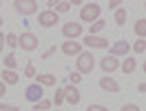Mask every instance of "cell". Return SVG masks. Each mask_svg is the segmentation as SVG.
I'll return each mask as SVG.
<instances>
[{"label": "cell", "mask_w": 146, "mask_h": 111, "mask_svg": "<svg viewBox=\"0 0 146 111\" xmlns=\"http://www.w3.org/2000/svg\"><path fill=\"white\" fill-rule=\"evenodd\" d=\"M55 9H58V11H69V9H71V2H55Z\"/></svg>", "instance_id": "27"}, {"label": "cell", "mask_w": 146, "mask_h": 111, "mask_svg": "<svg viewBox=\"0 0 146 111\" xmlns=\"http://www.w3.org/2000/svg\"><path fill=\"white\" fill-rule=\"evenodd\" d=\"M53 53H55V45L51 47V49H46L44 53H42V60H46V58H51V56H53Z\"/></svg>", "instance_id": "29"}, {"label": "cell", "mask_w": 146, "mask_h": 111, "mask_svg": "<svg viewBox=\"0 0 146 111\" xmlns=\"http://www.w3.org/2000/svg\"><path fill=\"white\" fill-rule=\"evenodd\" d=\"M69 80H71V84H78V82H80V74H78V71L71 74V76H69Z\"/></svg>", "instance_id": "31"}, {"label": "cell", "mask_w": 146, "mask_h": 111, "mask_svg": "<svg viewBox=\"0 0 146 111\" xmlns=\"http://www.w3.org/2000/svg\"><path fill=\"white\" fill-rule=\"evenodd\" d=\"M142 69H144V74H146V60H144V65H142Z\"/></svg>", "instance_id": "36"}, {"label": "cell", "mask_w": 146, "mask_h": 111, "mask_svg": "<svg viewBox=\"0 0 146 111\" xmlns=\"http://www.w3.org/2000/svg\"><path fill=\"white\" fill-rule=\"evenodd\" d=\"M0 27H2V18H0Z\"/></svg>", "instance_id": "37"}, {"label": "cell", "mask_w": 146, "mask_h": 111, "mask_svg": "<svg viewBox=\"0 0 146 111\" xmlns=\"http://www.w3.org/2000/svg\"><path fill=\"white\" fill-rule=\"evenodd\" d=\"M38 45H40V40H38L36 33H31V31L20 33V38H18V47L22 49V51H36Z\"/></svg>", "instance_id": "3"}, {"label": "cell", "mask_w": 146, "mask_h": 111, "mask_svg": "<svg viewBox=\"0 0 146 111\" xmlns=\"http://www.w3.org/2000/svg\"><path fill=\"white\" fill-rule=\"evenodd\" d=\"M144 9H146V5H144Z\"/></svg>", "instance_id": "38"}, {"label": "cell", "mask_w": 146, "mask_h": 111, "mask_svg": "<svg viewBox=\"0 0 146 111\" xmlns=\"http://www.w3.org/2000/svg\"><path fill=\"white\" fill-rule=\"evenodd\" d=\"M16 65H18V60H16V56H13V53H7V56H5V67H7L9 71H13Z\"/></svg>", "instance_id": "20"}, {"label": "cell", "mask_w": 146, "mask_h": 111, "mask_svg": "<svg viewBox=\"0 0 146 111\" xmlns=\"http://www.w3.org/2000/svg\"><path fill=\"white\" fill-rule=\"evenodd\" d=\"M25 76H27V78H36V67H33V62H27V67H25Z\"/></svg>", "instance_id": "23"}, {"label": "cell", "mask_w": 146, "mask_h": 111, "mask_svg": "<svg viewBox=\"0 0 146 111\" xmlns=\"http://www.w3.org/2000/svg\"><path fill=\"white\" fill-rule=\"evenodd\" d=\"M7 45V36L5 33H0V53H2V47Z\"/></svg>", "instance_id": "33"}, {"label": "cell", "mask_w": 146, "mask_h": 111, "mask_svg": "<svg viewBox=\"0 0 146 111\" xmlns=\"http://www.w3.org/2000/svg\"><path fill=\"white\" fill-rule=\"evenodd\" d=\"M5 93H7V84L0 80V98H5Z\"/></svg>", "instance_id": "34"}, {"label": "cell", "mask_w": 146, "mask_h": 111, "mask_svg": "<svg viewBox=\"0 0 146 111\" xmlns=\"http://www.w3.org/2000/svg\"><path fill=\"white\" fill-rule=\"evenodd\" d=\"M53 102H55V104H60V102H64V87H60V89L55 91V96H53Z\"/></svg>", "instance_id": "24"}, {"label": "cell", "mask_w": 146, "mask_h": 111, "mask_svg": "<svg viewBox=\"0 0 146 111\" xmlns=\"http://www.w3.org/2000/svg\"><path fill=\"white\" fill-rule=\"evenodd\" d=\"M95 69V58H93L91 51H82L78 56V62H75V71L82 76V74H91Z\"/></svg>", "instance_id": "1"}, {"label": "cell", "mask_w": 146, "mask_h": 111, "mask_svg": "<svg viewBox=\"0 0 146 111\" xmlns=\"http://www.w3.org/2000/svg\"><path fill=\"white\" fill-rule=\"evenodd\" d=\"M137 91H139V93H146V82H142V84H137Z\"/></svg>", "instance_id": "35"}, {"label": "cell", "mask_w": 146, "mask_h": 111, "mask_svg": "<svg viewBox=\"0 0 146 111\" xmlns=\"http://www.w3.org/2000/svg\"><path fill=\"white\" fill-rule=\"evenodd\" d=\"M100 67H102V71L111 74V71L119 69V62L115 60V58H113V56H104V58H102V62H100Z\"/></svg>", "instance_id": "13"}, {"label": "cell", "mask_w": 146, "mask_h": 111, "mask_svg": "<svg viewBox=\"0 0 146 111\" xmlns=\"http://www.w3.org/2000/svg\"><path fill=\"white\" fill-rule=\"evenodd\" d=\"M100 87L104 89V91H111V93H117L119 91V82H117V80H113L111 76L100 78Z\"/></svg>", "instance_id": "12"}, {"label": "cell", "mask_w": 146, "mask_h": 111, "mask_svg": "<svg viewBox=\"0 0 146 111\" xmlns=\"http://www.w3.org/2000/svg\"><path fill=\"white\" fill-rule=\"evenodd\" d=\"M13 7H16V11L22 13V16H31V13L38 11V2L36 0H16Z\"/></svg>", "instance_id": "5"}, {"label": "cell", "mask_w": 146, "mask_h": 111, "mask_svg": "<svg viewBox=\"0 0 146 111\" xmlns=\"http://www.w3.org/2000/svg\"><path fill=\"white\" fill-rule=\"evenodd\" d=\"M51 104H53L51 100H40V102L33 104V111H49V109H51Z\"/></svg>", "instance_id": "21"}, {"label": "cell", "mask_w": 146, "mask_h": 111, "mask_svg": "<svg viewBox=\"0 0 146 111\" xmlns=\"http://www.w3.org/2000/svg\"><path fill=\"white\" fill-rule=\"evenodd\" d=\"M18 74H16V71H9V69H5V71H2V82L5 84H18Z\"/></svg>", "instance_id": "16"}, {"label": "cell", "mask_w": 146, "mask_h": 111, "mask_svg": "<svg viewBox=\"0 0 146 111\" xmlns=\"http://www.w3.org/2000/svg\"><path fill=\"white\" fill-rule=\"evenodd\" d=\"M86 111H109V109H106V107H102V104H89Z\"/></svg>", "instance_id": "28"}, {"label": "cell", "mask_w": 146, "mask_h": 111, "mask_svg": "<svg viewBox=\"0 0 146 111\" xmlns=\"http://www.w3.org/2000/svg\"><path fill=\"white\" fill-rule=\"evenodd\" d=\"M115 25H117V27H124V25H126V9L115 11Z\"/></svg>", "instance_id": "18"}, {"label": "cell", "mask_w": 146, "mask_h": 111, "mask_svg": "<svg viewBox=\"0 0 146 111\" xmlns=\"http://www.w3.org/2000/svg\"><path fill=\"white\" fill-rule=\"evenodd\" d=\"M58 11L53 9H44V11H40L38 13V22H40V27H55L58 25Z\"/></svg>", "instance_id": "4"}, {"label": "cell", "mask_w": 146, "mask_h": 111, "mask_svg": "<svg viewBox=\"0 0 146 111\" xmlns=\"http://www.w3.org/2000/svg\"><path fill=\"white\" fill-rule=\"evenodd\" d=\"M128 51H131V45H128L126 40H117V42H113L111 45V53L113 58H117V56H126Z\"/></svg>", "instance_id": "11"}, {"label": "cell", "mask_w": 146, "mask_h": 111, "mask_svg": "<svg viewBox=\"0 0 146 111\" xmlns=\"http://www.w3.org/2000/svg\"><path fill=\"white\" fill-rule=\"evenodd\" d=\"M119 69H122L124 74H133V71L137 69V60H135V58H128V56H126V60L119 65Z\"/></svg>", "instance_id": "15"}, {"label": "cell", "mask_w": 146, "mask_h": 111, "mask_svg": "<svg viewBox=\"0 0 146 111\" xmlns=\"http://www.w3.org/2000/svg\"><path fill=\"white\" fill-rule=\"evenodd\" d=\"M119 111H139V107H137V104H124Z\"/></svg>", "instance_id": "30"}, {"label": "cell", "mask_w": 146, "mask_h": 111, "mask_svg": "<svg viewBox=\"0 0 146 111\" xmlns=\"http://www.w3.org/2000/svg\"><path fill=\"white\" fill-rule=\"evenodd\" d=\"M82 45L93 47V49H106V47H109V40H106V38H100V36H84Z\"/></svg>", "instance_id": "9"}, {"label": "cell", "mask_w": 146, "mask_h": 111, "mask_svg": "<svg viewBox=\"0 0 146 111\" xmlns=\"http://www.w3.org/2000/svg\"><path fill=\"white\" fill-rule=\"evenodd\" d=\"M64 100L69 102V104H78V102H80V91H78V87H75V84H66V87H64Z\"/></svg>", "instance_id": "10"}, {"label": "cell", "mask_w": 146, "mask_h": 111, "mask_svg": "<svg viewBox=\"0 0 146 111\" xmlns=\"http://www.w3.org/2000/svg\"><path fill=\"white\" fill-rule=\"evenodd\" d=\"M100 5L98 2H86L82 9H80V18H82V22H89V25H93L95 20H100Z\"/></svg>", "instance_id": "2"}, {"label": "cell", "mask_w": 146, "mask_h": 111, "mask_svg": "<svg viewBox=\"0 0 146 111\" xmlns=\"http://www.w3.org/2000/svg\"><path fill=\"white\" fill-rule=\"evenodd\" d=\"M36 80H38V84H42V87H53V84L58 82V78H55L53 74H38Z\"/></svg>", "instance_id": "14"}, {"label": "cell", "mask_w": 146, "mask_h": 111, "mask_svg": "<svg viewBox=\"0 0 146 111\" xmlns=\"http://www.w3.org/2000/svg\"><path fill=\"white\" fill-rule=\"evenodd\" d=\"M104 27H106V22H104L102 18H100V20H95V22H93L91 27H89V31H91L89 36H95V33H100V31H102Z\"/></svg>", "instance_id": "17"}, {"label": "cell", "mask_w": 146, "mask_h": 111, "mask_svg": "<svg viewBox=\"0 0 146 111\" xmlns=\"http://www.w3.org/2000/svg\"><path fill=\"white\" fill-rule=\"evenodd\" d=\"M0 111H20V107H16V104H7V102H0Z\"/></svg>", "instance_id": "26"}, {"label": "cell", "mask_w": 146, "mask_h": 111, "mask_svg": "<svg viewBox=\"0 0 146 111\" xmlns=\"http://www.w3.org/2000/svg\"><path fill=\"white\" fill-rule=\"evenodd\" d=\"M7 47H18V36L16 33H7Z\"/></svg>", "instance_id": "25"}, {"label": "cell", "mask_w": 146, "mask_h": 111, "mask_svg": "<svg viewBox=\"0 0 146 111\" xmlns=\"http://www.w3.org/2000/svg\"><path fill=\"white\" fill-rule=\"evenodd\" d=\"M135 33L142 38V40L146 38V20H137L135 22Z\"/></svg>", "instance_id": "19"}, {"label": "cell", "mask_w": 146, "mask_h": 111, "mask_svg": "<svg viewBox=\"0 0 146 111\" xmlns=\"http://www.w3.org/2000/svg\"><path fill=\"white\" fill-rule=\"evenodd\" d=\"M62 33L69 38V40H75V38L82 36V25H80V22H66L62 27Z\"/></svg>", "instance_id": "7"}, {"label": "cell", "mask_w": 146, "mask_h": 111, "mask_svg": "<svg viewBox=\"0 0 146 111\" xmlns=\"http://www.w3.org/2000/svg\"><path fill=\"white\" fill-rule=\"evenodd\" d=\"M60 51H62L64 56H80L82 53V45L75 42V40H66V42L60 45Z\"/></svg>", "instance_id": "8"}, {"label": "cell", "mask_w": 146, "mask_h": 111, "mask_svg": "<svg viewBox=\"0 0 146 111\" xmlns=\"http://www.w3.org/2000/svg\"><path fill=\"white\" fill-rule=\"evenodd\" d=\"M109 7H111V9H119V7H122V0H111Z\"/></svg>", "instance_id": "32"}, {"label": "cell", "mask_w": 146, "mask_h": 111, "mask_svg": "<svg viewBox=\"0 0 146 111\" xmlns=\"http://www.w3.org/2000/svg\"><path fill=\"white\" fill-rule=\"evenodd\" d=\"M25 96H27V100L29 102H40L42 100V84H38V82H31L27 87V91H25Z\"/></svg>", "instance_id": "6"}, {"label": "cell", "mask_w": 146, "mask_h": 111, "mask_svg": "<svg viewBox=\"0 0 146 111\" xmlns=\"http://www.w3.org/2000/svg\"><path fill=\"white\" fill-rule=\"evenodd\" d=\"M131 49H133L135 53H144V51H146V40H142V38H139L135 45H131Z\"/></svg>", "instance_id": "22"}]
</instances>
